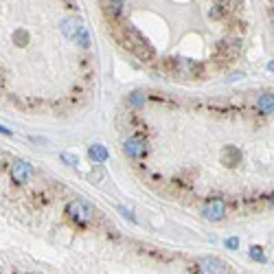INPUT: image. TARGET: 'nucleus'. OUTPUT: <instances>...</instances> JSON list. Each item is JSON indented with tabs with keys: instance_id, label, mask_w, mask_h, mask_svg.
<instances>
[{
	"instance_id": "nucleus-14",
	"label": "nucleus",
	"mask_w": 274,
	"mask_h": 274,
	"mask_svg": "<svg viewBox=\"0 0 274 274\" xmlns=\"http://www.w3.org/2000/svg\"><path fill=\"white\" fill-rule=\"evenodd\" d=\"M132 103H134V106H140V103H143V94L134 92V97H132Z\"/></svg>"
},
{
	"instance_id": "nucleus-2",
	"label": "nucleus",
	"mask_w": 274,
	"mask_h": 274,
	"mask_svg": "<svg viewBox=\"0 0 274 274\" xmlns=\"http://www.w3.org/2000/svg\"><path fill=\"white\" fill-rule=\"evenodd\" d=\"M202 215H204L209 221L221 219V217L226 215V204H224V200H219V197H213V200H209L204 206H202Z\"/></svg>"
},
{
	"instance_id": "nucleus-3",
	"label": "nucleus",
	"mask_w": 274,
	"mask_h": 274,
	"mask_svg": "<svg viewBox=\"0 0 274 274\" xmlns=\"http://www.w3.org/2000/svg\"><path fill=\"white\" fill-rule=\"evenodd\" d=\"M31 176H33V169H31V164L27 163V160H16V163L11 164V180L16 184L29 182Z\"/></svg>"
},
{
	"instance_id": "nucleus-5",
	"label": "nucleus",
	"mask_w": 274,
	"mask_h": 274,
	"mask_svg": "<svg viewBox=\"0 0 274 274\" xmlns=\"http://www.w3.org/2000/svg\"><path fill=\"white\" fill-rule=\"evenodd\" d=\"M200 272H206V274H213V272H226V266L217 259H200Z\"/></svg>"
},
{
	"instance_id": "nucleus-13",
	"label": "nucleus",
	"mask_w": 274,
	"mask_h": 274,
	"mask_svg": "<svg viewBox=\"0 0 274 274\" xmlns=\"http://www.w3.org/2000/svg\"><path fill=\"white\" fill-rule=\"evenodd\" d=\"M226 248L237 250V248H239V239H228V242H226Z\"/></svg>"
},
{
	"instance_id": "nucleus-11",
	"label": "nucleus",
	"mask_w": 274,
	"mask_h": 274,
	"mask_svg": "<svg viewBox=\"0 0 274 274\" xmlns=\"http://www.w3.org/2000/svg\"><path fill=\"white\" fill-rule=\"evenodd\" d=\"M75 35H77V40H79V44L82 46H88V33H86V29L83 27H77V31H75Z\"/></svg>"
},
{
	"instance_id": "nucleus-6",
	"label": "nucleus",
	"mask_w": 274,
	"mask_h": 274,
	"mask_svg": "<svg viewBox=\"0 0 274 274\" xmlns=\"http://www.w3.org/2000/svg\"><path fill=\"white\" fill-rule=\"evenodd\" d=\"M239 160H242V152L235 147H226L224 154H221V163H224L226 167H235Z\"/></svg>"
},
{
	"instance_id": "nucleus-12",
	"label": "nucleus",
	"mask_w": 274,
	"mask_h": 274,
	"mask_svg": "<svg viewBox=\"0 0 274 274\" xmlns=\"http://www.w3.org/2000/svg\"><path fill=\"white\" fill-rule=\"evenodd\" d=\"M61 160H64L66 164H70V167H75V164H79V158L73 154H61Z\"/></svg>"
},
{
	"instance_id": "nucleus-1",
	"label": "nucleus",
	"mask_w": 274,
	"mask_h": 274,
	"mask_svg": "<svg viewBox=\"0 0 274 274\" xmlns=\"http://www.w3.org/2000/svg\"><path fill=\"white\" fill-rule=\"evenodd\" d=\"M66 215H68L70 219H75L77 224H86V221H90L94 217V211H92L90 204H86V202L75 200L66 206Z\"/></svg>"
},
{
	"instance_id": "nucleus-9",
	"label": "nucleus",
	"mask_w": 274,
	"mask_h": 274,
	"mask_svg": "<svg viewBox=\"0 0 274 274\" xmlns=\"http://www.w3.org/2000/svg\"><path fill=\"white\" fill-rule=\"evenodd\" d=\"M250 257H252L254 261H259V263H266L268 261V257L263 254V250L259 248V246H252V248H250Z\"/></svg>"
},
{
	"instance_id": "nucleus-4",
	"label": "nucleus",
	"mask_w": 274,
	"mask_h": 274,
	"mask_svg": "<svg viewBox=\"0 0 274 274\" xmlns=\"http://www.w3.org/2000/svg\"><path fill=\"white\" fill-rule=\"evenodd\" d=\"M145 152H147V145L138 136H132V138L125 140V154L130 158H140V156H145Z\"/></svg>"
},
{
	"instance_id": "nucleus-7",
	"label": "nucleus",
	"mask_w": 274,
	"mask_h": 274,
	"mask_svg": "<svg viewBox=\"0 0 274 274\" xmlns=\"http://www.w3.org/2000/svg\"><path fill=\"white\" fill-rule=\"evenodd\" d=\"M259 108H261L263 114H272L274 101H272V94H270V92H263L261 97H259Z\"/></svg>"
},
{
	"instance_id": "nucleus-10",
	"label": "nucleus",
	"mask_w": 274,
	"mask_h": 274,
	"mask_svg": "<svg viewBox=\"0 0 274 274\" xmlns=\"http://www.w3.org/2000/svg\"><path fill=\"white\" fill-rule=\"evenodd\" d=\"M77 20H64V25H61V29H64V35H75V31H77Z\"/></svg>"
},
{
	"instance_id": "nucleus-15",
	"label": "nucleus",
	"mask_w": 274,
	"mask_h": 274,
	"mask_svg": "<svg viewBox=\"0 0 274 274\" xmlns=\"http://www.w3.org/2000/svg\"><path fill=\"white\" fill-rule=\"evenodd\" d=\"M0 134H4V136H11V130H7L4 125H0Z\"/></svg>"
},
{
	"instance_id": "nucleus-8",
	"label": "nucleus",
	"mask_w": 274,
	"mask_h": 274,
	"mask_svg": "<svg viewBox=\"0 0 274 274\" xmlns=\"http://www.w3.org/2000/svg\"><path fill=\"white\" fill-rule=\"evenodd\" d=\"M90 158L94 163H106L108 160V149L103 145H92L90 147Z\"/></svg>"
}]
</instances>
